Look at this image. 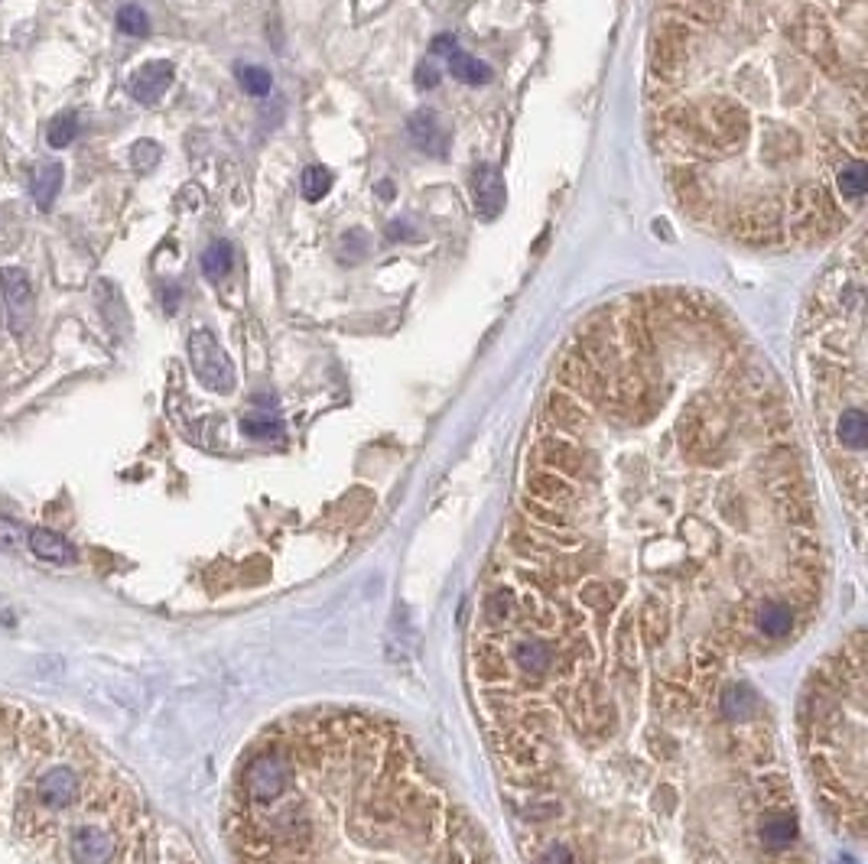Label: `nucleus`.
Wrapping results in <instances>:
<instances>
[{
    "label": "nucleus",
    "mask_w": 868,
    "mask_h": 864,
    "mask_svg": "<svg viewBox=\"0 0 868 864\" xmlns=\"http://www.w3.org/2000/svg\"><path fill=\"white\" fill-rule=\"evenodd\" d=\"M300 189H303V195L309 202L326 199L329 189H332V173H329V169H322V166H306L303 179H300Z\"/></svg>",
    "instance_id": "ddd939ff"
},
{
    "label": "nucleus",
    "mask_w": 868,
    "mask_h": 864,
    "mask_svg": "<svg viewBox=\"0 0 868 864\" xmlns=\"http://www.w3.org/2000/svg\"><path fill=\"white\" fill-rule=\"evenodd\" d=\"M436 85H439L436 69H430V65H420V69H417V88L426 91V88H436Z\"/></svg>",
    "instance_id": "6ab92c4d"
},
{
    "label": "nucleus",
    "mask_w": 868,
    "mask_h": 864,
    "mask_svg": "<svg viewBox=\"0 0 868 864\" xmlns=\"http://www.w3.org/2000/svg\"><path fill=\"white\" fill-rule=\"evenodd\" d=\"M75 134H79V117H75L72 111H62V114L53 117V121H49L46 143L53 150H66L69 143L75 140Z\"/></svg>",
    "instance_id": "f8f14e48"
},
{
    "label": "nucleus",
    "mask_w": 868,
    "mask_h": 864,
    "mask_svg": "<svg viewBox=\"0 0 868 864\" xmlns=\"http://www.w3.org/2000/svg\"><path fill=\"white\" fill-rule=\"evenodd\" d=\"M157 163H160V147L153 140H137L131 147V166L137 173H150Z\"/></svg>",
    "instance_id": "f3484780"
},
{
    "label": "nucleus",
    "mask_w": 868,
    "mask_h": 864,
    "mask_svg": "<svg viewBox=\"0 0 868 864\" xmlns=\"http://www.w3.org/2000/svg\"><path fill=\"white\" fill-rule=\"evenodd\" d=\"M62 189V163L49 160V163H40L33 173V199L36 205H40V212H49L56 202V195Z\"/></svg>",
    "instance_id": "1a4fd4ad"
},
{
    "label": "nucleus",
    "mask_w": 868,
    "mask_h": 864,
    "mask_svg": "<svg viewBox=\"0 0 868 864\" xmlns=\"http://www.w3.org/2000/svg\"><path fill=\"white\" fill-rule=\"evenodd\" d=\"M449 59V72L459 78V82L465 85H488L491 82V69L485 62H478L475 56H469V52H462L459 46H452L446 52Z\"/></svg>",
    "instance_id": "9d476101"
},
{
    "label": "nucleus",
    "mask_w": 868,
    "mask_h": 864,
    "mask_svg": "<svg viewBox=\"0 0 868 864\" xmlns=\"http://www.w3.org/2000/svg\"><path fill=\"white\" fill-rule=\"evenodd\" d=\"M82 796V777L79 770L69 764H56L49 767L46 774L36 780V800L40 806L53 809V813H66Z\"/></svg>",
    "instance_id": "7ed1b4c3"
},
{
    "label": "nucleus",
    "mask_w": 868,
    "mask_h": 864,
    "mask_svg": "<svg viewBox=\"0 0 868 864\" xmlns=\"http://www.w3.org/2000/svg\"><path fill=\"white\" fill-rule=\"evenodd\" d=\"M118 30L127 36H147L150 33V17L137 4H127L118 10Z\"/></svg>",
    "instance_id": "2eb2a0df"
},
{
    "label": "nucleus",
    "mask_w": 868,
    "mask_h": 864,
    "mask_svg": "<svg viewBox=\"0 0 868 864\" xmlns=\"http://www.w3.org/2000/svg\"><path fill=\"white\" fill-rule=\"evenodd\" d=\"M407 130H410V140L417 143L420 150H426V153H443L446 150V137H443V130H439V121H436L433 111L413 114Z\"/></svg>",
    "instance_id": "6e6552de"
},
{
    "label": "nucleus",
    "mask_w": 868,
    "mask_h": 864,
    "mask_svg": "<svg viewBox=\"0 0 868 864\" xmlns=\"http://www.w3.org/2000/svg\"><path fill=\"white\" fill-rule=\"evenodd\" d=\"M238 82H241L244 91H248V95L264 98V95H270V88H274V75H270L267 69H261V65H241Z\"/></svg>",
    "instance_id": "4468645a"
},
{
    "label": "nucleus",
    "mask_w": 868,
    "mask_h": 864,
    "mask_svg": "<svg viewBox=\"0 0 868 864\" xmlns=\"http://www.w3.org/2000/svg\"><path fill=\"white\" fill-rule=\"evenodd\" d=\"M472 205L482 218H498L504 208V179L495 163H478L472 169Z\"/></svg>",
    "instance_id": "39448f33"
},
{
    "label": "nucleus",
    "mask_w": 868,
    "mask_h": 864,
    "mask_svg": "<svg viewBox=\"0 0 868 864\" xmlns=\"http://www.w3.org/2000/svg\"><path fill=\"white\" fill-rule=\"evenodd\" d=\"M27 543H30V536L17 520L0 517V549H7V553H27Z\"/></svg>",
    "instance_id": "dca6fc26"
},
{
    "label": "nucleus",
    "mask_w": 868,
    "mask_h": 864,
    "mask_svg": "<svg viewBox=\"0 0 868 864\" xmlns=\"http://www.w3.org/2000/svg\"><path fill=\"white\" fill-rule=\"evenodd\" d=\"M0 290H4V299H7L10 329L23 332L33 319V283L27 277V270L4 267L0 270Z\"/></svg>",
    "instance_id": "20e7f679"
},
{
    "label": "nucleus",
    "mask_w": 868,
    "mask_h": 864,
    "mask_svg": "<svg viewBox=\"0 0 868 864\" xmlns=\"http://www.w3.org/2000/svg\"><path fill=\"white\" fill-rule=\"evenodd\" d=\"M170 85H173V62H163V59L140 65V69L131 75V82H127L131 95L140 104H157Z\"/></svg>",
    "instance_id": "423d86ee"
},
{
    "label": "nucleus",
    "mask_w": 868,
    "mask_h": 864,
    "mask_svg": "<svg viewBox=\"0 0 868 864\" xmlns=\"http://www.w3.org/2000/svg\"><path fill=\"white\" fill-rule=\"evenodd\" d=\"M189 361L196 377L209 390L228 394V390L235 387V364H231L225 348L218 345V338L209 329H196L189 335Z\"/></svg>",
    "instance_id": "f03ea898"
},
{
    "label": "nucleus",
    "mask_w": 868,
    "mask_h": 864,
    "mask_svg": "<svg viewBox=\"0 0 868 864\" xmlns=\"http://www.w3.org/2000/svg\"><path fill=\"white\" fill-rule=\"evenodd\" d=\"M231 264H235V247H231L228 241H215V244L205 247V254H202V270H205V277H209V280H222V277H228Z\"/></svg>",
    "instance_id": "9b49d317"
},
{
    "label": "nucleus",
    "mask_w": 868,
    "mask_h": 864,
    "mask_svg": "<svg viewBox=\"0 0 868 864\" xmlns=\"http://www.w3.org/2000/svg\"><path fill=\"white\" fill-rule=\"evenodd\" d=\"M241 429L248 432V436H261V439L280 436V426H277V423H270V420H244Z\"/></svg>",
    "instance_id": "a211bd4d"
},
{
    "label": "nucleus",
    "mask_w": 868,
    "mask_h": 864,
    "mask_svg": "<svg viewBox=\"0 0 868 864\" xmlns=\"http://www.w3.org/2000/svg\"><path fill=\"white\" fill-rule=\"evenodd\" d=\"M800 751L836 829L865 826V634L855 631L816 666L800 699Z\"/></svg>",
    "instance_id": "f257e3e1"
},
{
    "label": "nucleus",
    "mask_w": 868,
    "mask_h": 864,
    "mask_svg": "<svg viewBox=\"0 0 868 864\" xmlns=\"http://www.w3.org/2000/svg\"><path fill=\"white\" fill-rule=\"evenodd\" d=\"M30 553L43 562H56V566H72L79 559V549H75L66 536H59L46 527L30 530Z\"/></svg>",
    "instance_id": "0eeeda50"
}]
</instances>
